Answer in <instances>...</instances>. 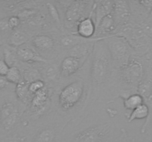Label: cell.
<instances>
[{"mask_svg": "<svg viewBox=\"0 0 152 142\" xmlns=\"http://www.w3.org/2000/svg\"><path fill=\"white\" fill-rule=\"evenodd\" d=\"M105 105L89 103L81 115L67 124L60 142H118L122 128L114 119L118 112Z\"/></svg>", "mask_w": 152, "mask_h": 142, "instance_id": "obj_1", "label": "cell"}, {"mask_svg": "<svg viewBox=\"0 0 152 142\" xmlns=\"http://www.w3.org/2000/svg\"><path fill=\"white\" fill-rule=\"evenodd\" d=\"M79 75L89 84V103L100 102L108 104L119 98L115 69L104 39L97 40L95 42L91 55Z\"/></svg>", "mask_w": 152, "mask_h": 142, "instance_id": "obj_2", "label": "cell"}, {"mask_svg": "<svg viewBox=\"0 0 152 142\" xmlns=\"http://www.w3.org/2000/svg\"><path fill=\"white\" fill-rule=\"evenodd\" d=\"M52 90V111L68 121L81 115L89 104V84L78 75L61 78Z\"/></svg>", "mask_w": 152, "mask_h": 142, "instance_id": "obj_3", "label": "cell"}, {"mask_svg": "<svg viewBox=\"0 0 152 142\" xmlns=\"http://www.w3.org/2000/svg\"><path fill=\"white\" fill-rule=\"evenodd\" d=\"M69 122L55 111L30 124L28 142H60L62 133Z\"/></svg>", "mask_w": 152, "mask_h": 142, "instance_id": "obj_4", "label": "cell"}, {"mask_svg": "<svg viewBox=\"0 0 152 142\" xmlns=\"http://www.w3.org/2000/svg\"><path fill=\"white\" fill-rule=\"evenodd\" d=\"M54 2L60 13L65 32L75 33L77 25L80 21L93 16L94 1L59 0Z\"/></svg>", "mask_w": 152, "mask_h": 142, "instance_id": "obj_5", "label": "cell"}, {"mask_svg": "<svg viewBox=\"0 0 152 142\" xmlns=\"http://www.w3.org/2000/svg\"><path fill=\"white\" fill-rule=\"evenodd\" d=\"M116 73L120 85V99L123 100L131 95L138 93V86L145 74L143 59L140 56H133L127 64L116 70Z\"/></svg>", "mask_w": 152, "mask_h": 142, "instance_id": "obj_6", "label": "cell"}, {"mask_svg": "<svg viewBox=\"0 0 152 142\" xmlns=\"http://www.w3.org/2000/svg\"><path fill=\"white\" fill-rule=\"evenodd\" d=\"M111 55L113 66L119 70L129 63L131 58L137 56L134 49L125 37L114 35L104 38Z\"/></svg>", "mask_w": 152, "mask_h": 142, "instance_id": "obj_7", "label": "cell"}, {"mask_svg": "<svg viewBox=\"0 0 152 142\" xmlns=\"http://www.w3.org/2000/svg\"><path fill=\"white\" fill-rule=\"evenodd\" d=\"M59 33H41L34 36L30 44L45 60L57 59L59 55L56 34Z\"/></svg>", "mask_w": 152, "mask_h": 142, "instance_id": "obj_8", "label": "cell"}, {"mask_svg": "<svg viewBox=\"0 0 152 142\" xmlns=\"http://www.w3.org/2000/svg\"><path fill=\"white\" fill-rule=\"evenodd\" d=\"M58 59L60 60L59 71L61 78H68L78 75L88 59L67 54L59 56Z\"/></svg>", "mask_w": 152, "mask_h": 142, "instance_id": "obj_9", "label": "cell"}, {"mask_svg": "<svg viewBox=\"0 0 152 142\" xmlns=\"http://www.w3.org/2000/svg\"><path fill=\"white\" fill-rule=\"evenodd\" d=\"M60 60L59 59L48 61L44 63H37V65L41 72L42 80L46 85L50 88H53L59 84L61 80L59 71Z\"/></svg>", "mask_w": 152, "mask_h": 142, "instance_id": "obj_10", "label": "cell"}, {"mask_svg": "<svg viewBox=\"0 0 152 142\" xmlns=\"http://www.w3.org/2000/svg\"><path fill=\"white\" fill-rule=\"evenodd\" d=\"M111 14L117 28V33L120 28L129 23L132 17L129 1H114Z\"/></svg>", "mask_w": 152, "mask_h": 142, "instance_id": "obj_11", "label": "cell"}, {"mask_svg": "<svg viewBox=\"0 0 152 142\" xmlns=\"http://www.w3.org/2000/svg\"><path fill=\"white\" fill-rule=\"evenodd\" d=\"M56 38H57L58 47H59V56L69 51L76 46L90 40L82 38L76 33L68 32L59 33L56 34Z\"/></svg>", "mask_w": 152, "mask_h": 142, "instance_id": "obj_12", "label": "cell"}, {"mask_svg": "<svg viewBox=\"0 0 152 142\" xmlns=\"http://www.w3.org/2000/svg\"><path fill=\"white\" fill-rule=\"evenodd\" d=\"M16 53L19 62L27 64H34L44 63L48 62L36 51L30 42L26 43L16 48Z\"/></svg>", "mask_w": 152, "mask_h": 142, "instance_id": "obj_13", "label": "cell"}, {"mask_svg": "<svg viewBox=\"0 0 152 142\" xmlns=\"http://www.w3.org/2000/svg\"><path fill=\"white\" fill-rule=\"evenodd\" d=\"M117 31V28L112 16L110 13L102 19V20L96 28L94 38L104 39L106 37L116 35Z\"/></svg>", "mask_w": 152, "mask_h": 142, "instance_id": "obj_14", "label": "cell"}, {"mask_svg": "<svg viewBox=\"0 0 152 142\" xmlns=\"http://www.w3.org/2000/svg\"><path fill=\"white\" fill-rule=\"evenodd\" d=\"M96 27L93 16H89L80 21L77 25L75 33L86 39L94 38Z\"/></svg>", "mask_w": 152, "mask_h": 142, "instance_id": "obj_15", "label": "cell"}, {"mask_svg": "<svg viewBox=\"0 0 152 142\" xmlns=\"http://www.w3.org/2000/svg\"><path fill=\"white\" fill-rule=\"evenodd\" d=\"M113 4H114V1H108V0L94 1L93 18L94 19L96 28L99 25L102 19L111 13Z\"/></svg>", "mask_w": 152, "mask_h": 142, "instance_id": "obj_16", "label": "cell"}, {"mask_svg": "<svg viewBox=\"0 0 152 142\" xmlns=\"http://www.w3.org/2000/svg\"><path fill=\"white\" fill-rule=\"evenodd\" d=\"M44 5L49 16V19L51 21L55 28L58 30L59 33H65L62 17L54 1H44Z\"/></svg>", "mask_w": 152, "mask_h": 142, "instance_id": "obj_17", "label": "cell"}, {"mask_svg": "<svg viewBox=\"0 0 152 142\" xmlns=\"http://www.w3.org/2000/svg\"><path fill=\"white\" fill-rule=\"evenodd\" d=\"M33 36L29 32L22 28L12 31L8 38V43L11 47L18 48L23 44L29 42Z\"/></svg>", "mask_w": 152, "mask_h": 142, "instance_id": "obj_18", "label": "cell"}, {"mask_svg": "<svg viewBox=\"0 0 152 142\" xmlns=\"http://www.w3.org/2000/svg\"><path fill=\"white\" fill-rule=\"evenodd\" d=\"M29 83L22 79L15 87V93L18 101L28 106L31 101L33 96L29 92Z\"/></svg>", "mask_w": 152, "mask_h": 142, "instance_id": "obj_19", "label": "cell"}, {"mask_svg": "<svg viewBox=\"0 0 152 142\" xmlns=\"http://www.w3.org/2000/svg\"><path fill=\"white\" fill-rule=\"evenodd\" d=\"M150 114V109L149 107L146 104H142L140 106L137 107L134 110L132 111V112L129 114L126 113V118L128 119V122L131 123L134 120H141V119H145L148 118Z\"/></svg>", "mask_w": 152, "mask_h": 142, "instance_id": "obj_20", "label": "cell"}, {"mask_svg": "<svg viewBox=\"0 0 152 142\" xmlns=\"http://www.w3.org/2000/svg\"><path fill=\"white\" fill-rule=\"evenodd\" d=\"M144 103L143 97L139 93H134L123 99V106L125 109L128 110H134Z\"/></svg>", "mask_w": 152, "mask_h": 142, "instance_id": "obj_21", "label": "cell"}, {"mask_svg": "<svg viewBox=\"0 0 152 142\" xmlns=\"http://www.w3.org/2000/svg\"><path fill=\"white\" fill-rule=\"evenodd\" d=\"M5 78L9 83L16 84V85L23 79L20 69L17 66L10 67V69L7 75H5Z\"/></svg>", "mask_w": 152, "mask_h": 142, "instance_id": "obj_22", "label": "cell"}, {"mask_svg": "<svg viewBox=\"0 0 152 142\" xmlns=\"http://www.w3.org/2000/svg\"><path fill=\"white\" fill-rule=\"evenodd\" d=\"M46 86V84L43 80H37L29 84V92L31 95L34 96L35 93L41 90Z\"/></svg>", "mask_w": 152, "mask_h": 142, "instance_id": "obj_23", "label": "cell"}, {"mask_svg": "<svg viewBox=\"0 0 152 142\" xmlns=\"http://www.w3.org/2000/svg\"><path fill=\"white\" fill-rule=\"evenodd\" d=\"M7 24H8L10 30H12V31H13L19 29V26L22 24V21L18 16H11L8 17Z\"/></svg>", "mask_w": 152, "mask_h": 142, "instance_id": "obj_24", "label": "cell"}, {"mask_svg": "<svg viewBox=\"0 0 152 142\" xmlns=\"http://www.w3.org/2000/svg\"><path fill=\"white\" fill-rule=\"evenodd\" d=\"M9 69H10V66L7 64L4 59H0V75L5 76Z\"/></svg>", "mask_w": 152, "mask_h": 142, "instance_id": "obj_25", "label": "cell"}, {"mask_svg": "<svg viewBox=\"0 0 152 142\" xmlns=\"http://www.w3.org/2000/svg\"><path fill=\"white\" fill-rule=\"evenodd\" d=\"M120 142H135V141L134 139L132 138L129 135V134H128L127 132L124 128H122Z\"/></svg>", "mask_w": 152, "mask_h": 142, "instance_id": "obj_26", "label": "cell"}, {"mask_svg": "<svg viewBox=\"0 0 152 142\" xmlns=\"http://www.w3.org/2000/svg\"><path fill=\"white\" fill-rule=\"evenodd\" d=\"M8 84L9 82L6 79L5 76H1V75H0V90L5 89L7 87V85H8Z\"/></svg>", "mask_w": 152, "mask_h": 142, "instance_id": "obj_27", "label": "cell"}, {"mask_svg": "<svg viewBox=\"0 0 152 142\" xmlns=\"http://www.w3.org/2000/svg\"><path fill=\"white\" fill-rule=\"evenodd\" d=\"M0 121H1V115H0Z\"/></svg>", "mask_w": 152, "mask_h": 142, "instance_id": "obj_28", "label": "cell"}, {"mask_svg": "<svg viewBox=\"0 0 152 142\" xmlns=\"http://www.w3.org/2000/svg\"><path fill=\"white\" fill-rule=\"evenodd\" d=\"M118 142H120V141H118Z\"/></svg>", "mask_w": 152, "mask_h": 142, "instance_id": "obj_29", "label": "cell"}, {"mask_svg": "<svg viewBox=\"0 0 152 142\" xmlns=\"http://www.w3.org/2000/svg\"><path fill=\"white\" fill-rule=\"evenodd\" d=\"M150 142H152V141H150Z\"/></svg>", "mask_w": 152, "mask_h": 142, "instance_id": "obj_30", "label": "cell"}]
</instances>
